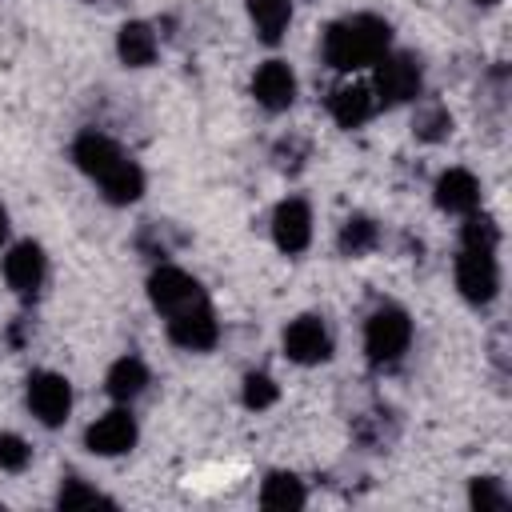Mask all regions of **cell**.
<instances>
[{
	"label": "cell",
	"mask_w": 512,
	"mask_h": 512,
	"mask_svg": "<svg viewBox=\"0 0 512 512\" xmlns=\"http://www.w3.org/2000/svg\"><path fill=\"white\" fill-rule=\"evenodd\" d=\"M72 160L80 164V172H88V176L100 184L104 200H112V204H132V200H140V192H144V172H140V164L128 160V156L120 152V144L108 140L104 132H80L76 144H72Z\"/></svg>",
	"instance_id": "obj_1"
},
{
	"label": "cell",
	"mask_w": 512,
	"mask_h": 512,
	"mask_svg": "<svg viewBox=\"0 0 512 512\" xmlns=\"http://www.w3.org/2000/svg\"><path fill=\"white\" fill-rule=\"evenodd\" d=\"M388 40H392L388 20H380L372 12L344 16V20L328 24V32H324V64L336 72L368 68L388 52Z\"/></svg>",
	"instance_id": "obj_2"
},
{
	"label": "cell",
	"mask_w": 512,
	"mask_h": 512,
	"mask_svg": "<svg viewBox=\"0 0 512 512\" xmlns=\"http://www.w3.org/2000/svg\"><path fill=\"white\" fill-rule=\"evenodd\" d=\"M420 60L412 52H384L376 60V76H372V96L376 104H408L420 96Z\"/></svg>",
	"instance_id": "obj_3"
},
{
	"label": "cell",
	"mask_w": 512,
	"mask_h": 512,
	"mask_svg": "<svg viewBox=\"0 0 512 512\" xmlns=\"http://www.w3.org/2000/svg\"><path fill=\"white\" fill-rule=\"evenodd\" d=\"M408 340H412V320H408L404 308L384 304V308H376V312L368 316V324H364V352H368L372 364H392V360H400L404 348H408Z\"/></svg>",
	"instance_id": "obj_4"
},
{
	"label": "cell",
	"mask_w": 512,
	"mask_h": 512,
	"mask_svg": "<svg viewBox=\"0 0 512 512\" xmlns=\"http://www.w3.org/2000/svg\"><path fill=\"white\" fill-rule=\"evenodd\" d=\"M148 300H152L156 312L176 316V312H184V308H192V304H204L208 296H204V288H200L184 268L164 264V268H156V272L148 276Z\"/></svg>",
	"instance_id": "obj_5"
},
{
	"label": "cell",
	"mask_w": 512,
	"mask_h": 512,
	"mask_svg": "<svg viewBox=\"0 0 512 512\" xmlns=\"http://www.w3.org/2000/svg\"><path fill=\"white\" fill-rule=\"evenodd\" d=\"M456 288L464 300L472 304H488L500 288V268H496V256L484 252V248H464L460 260H456Z\"/></svg>",
	"instance_id": "obj_6"
},
{
	"label": "cell",
	"mask_w": 512,
	"mask_h": 512,
	"mask_svg": "<svg viewBox=\"0 0 512 512\" xmlns=\"http://www.w3.org/2000/svg\"><path fill=\"white\" fill-rule=\"evenodd\" d=\"M28 408L48 428L64 424L68 408H72V384L60 372H32L28 376Z\"/></svg>",
	"instance_id": "obj_7"
},
{
	"label": "cell",
	"mask_w": 512,
	"mask_h": 512,
	"mask_svg": "<svg viewBox=\"0 0 512 512\" xmlns=\"http://www.w3.org/2000/svg\"><path fill=\"white\" fill-rule=\"evenodd\" d=\"M284 352L296 364H320V360H328L332 356V336H328L324 320L320 316H296L284 328Z\"/></svg>",
	"instance_id": "obj_8"
},
{
	"label": "cell",
	"mask_w": 512,
	"mask_h": 512,
	"mask_svg": "<svg viewBox=\"0 0 512 512\" xmlns=\"http://www.w3.org/2000/svg\"><path fill=\"white\" fill-rule=\"evenodd\" d=\"M272 236H276V248L280 252H288V256L304 252L308 240H312V208L300 196L280 200L276 212H272Z\"/></svg>",
	"instance_id": "obj_9"
},
{
	"label": "cell",
	"mask_w": 512,
	"mask_h": 512,
	"mask_svg": "<svg viewBox=\"0 0 512 512\" xmlns=\"http://www.w3.org/2000/svg\"><path fill=\"white\" fill-rule=\"evenodd\" d=\"M168 336H172V344H180L188 352H208L216 344V336H220L208 300L204 304H192V308H184L176 316H168Z\"/></svg>",
	"instance_id": "obj_10"
},
{
	"label": "cell",
	"mask_w": 512,
	"mask_h": 512,
	"mask_svg": "<svg viewBox=\"0 0 512 512\" xmlns=\"http://www.w3.org/2000/svg\"><path fill=\"white\" fill-rule=\"evenodd\" d=\"M84 444L96 456H120V452H128L136 444V420H132V412H124V408L104 412L96 424H88Z\"/></svg>",
	"instance_id": "obj_11"
},
{
	"label": "cell",
	"mask_w": 512,
	"mask_h": 512,
	"mask_svg": "<svg viewBox=\"0 0 512 512\" xmlns=\"http://www.w3.org/2000/svg\"><path fill=\"white\" fill-rule=\"evenodd\" d=\"M252 96H256L268 112H284V108H292V100H296V76H292V68H288L284 60H268V64H260L256 76H252Z\"/></svg>",
	"instance_id": "obj_12"
},
{
	"label": "cell",
	"mask_w": 512,
	"mask_h": 512,
	"mask_svg": "<svg viewBox=\"0 0 512 512\" xmlns=\"http://www.w3.org/2000/svg\"><path fill=\"white\" fill-rule=\"evenodd\" d=\"M44 272H48L44 248L32 244V240L16 244V248L4 256V280H8V288H16L20 296H32V292L44 284Z\"/></svg>",
	"instance_id": "obj_13"
},
{
	"label": "cell",
	"mask_w": 512,
	"mask_h": 512,
	"mask_svg": "<svg viewBox=\"0 0 512 512\" xmlns=\"http://www.w3.org/2000/svg\"><path fill=\"white\" fill-rule=\"evenodd\" d=\"M436 204L444 212H456V216H468L480 208V180L468 172V168H448L440 180H436Z\"/></svg>",
	"instance_id": "obj_14"
},
{
	"label": "cell",
	"mask_w": 512,
	"mask_h": 512,
	"mask_svg": "<svg viewBox=\"0 0 512 512\" xmlns=\"http://www.w3.org/2000/svg\"><path fill=\"white\" fill-rule=\"evenodd\" d=\"M328 112L340 128H360L376 112V96H372L368 84H340L328 100Z\"/></svg>",
	"instance_id": "obj_15"
},
{
	"label": "cell",
	"mask_w": 512,
	"mask_h": 512,
	"mask_svg": "<svg viewBox=\"0 0 512 512\" xmlns=\"http://www.w3.org/2000/svg\"><path fill=\"white\" fill-rule=\"evenodd\" d=\"M116 52L128 68H144L156 60V32L144 24V20H128L116 36Z\"/></svg>",
	"instance_id": "obj_16"
},
{
	"label": "cell",
	"mask_w": 512,
	"mask_h": 512,
	"mask_svg": "<svg viewBox=\"0 0 512 512\" xmlns=\"http://www.w3.org/2000/svg\"><path fill=\"white\" fill-rule=\"evenodd\" d=\"M248 20L264 44H280L292 20V0H248Z\"/></svg>",
	"instance_id": "obj_17"
},
{
	"label": "cell",
	"mask_w": 512,
	"mask_h": 512,
	"mask_svg": "<svg viewBox=\"0 0 512 512\" xmlns=\"http://www.w3.org/2000/svg\"><path fill=\"white\" fill-rule=\"evenodd\" d=\"M108 396L112 400H120V404H128V400H136L140 392H144V384H148V368L136 360V356H124V360H116L112 368H108Z\"/></svg>",
	"instance_id": "obj_18"
},
{
	"label": "cell",
	"mask_w": 512,
	"mask_h": 512,
	"mask_svg": "<svg viewBox=\"0 0 512 512\" xmlns=\"http://www.w3.org/2000/svg\"><path fill=\"white\" fill-rule=\"evenodd\" d=\"M260 504L264 508H276V512H288V508H304V484L292 476V472H272L260 488Z\"/></svg>",
	"instance_id": "obj_19"
},
{
	"label": "cell",
	"mask_w": 512,
	"mask_h": 512,
	"mask_svg": "<svg viewBox=\"0 0 512 512\" xmlns=\"http://www.w3.org/2000/svg\"><path fill=\"white\" fill-rule=\"evenodd\" d=\"M376 240H380V228L368 216H348L340 228V252L344 256H364L376 248Z\"/></svg>",
	"instance_id": "obj_20"
},
{
	"label": "cell",
	"mask_w": 512,
	"mask_h": 512,
	"mask_svg": "<svg viewBox=\"0 0 512 512\" xmlns=\"http://www.w3.org/2000/svg\"><path fill=\"white\" fill-rule=\"evenodd\" d=\"M412 132H416V140L436 144V140H444L452 132V112L444 104H424L416 112V120H412Z\"/></svg>",
	"instance_id": "obj_21"
},
{
	"label": "cell",
	"mask_w": 512,
	"mask_h": 512,
	"mask_svg": "<svg viewBox=\"0 0 512 512\" xmlns=\"http://www.w3.org/2000/svg\"><path fill=\"white\" fill-rule=\"evenodd\" d=\"M468 504L480 512H500V508H508V492L500 488L496 476H476L468 488Z\"/></svg>",
	"instance_id": "obj_22"
},
{
	"label": "cell",
	"mask_w": 512,
	"mask_h": 512,
	"mask_svg": "<svg viewBox=\"0 0 512 512\" xmlns=\"http://www.w3.org/2000/svg\"><path fill=\"white\" fill-rule=\"evenodd\" d=\"M464 248H484V252H496V244H500V228H496V220L492 216H472L468 212V224H464Z\"/></svg>",
	"instance_id": "obj_23"
},
{
	"label": "cell",
	"mask_w": 512,
	"mask_h": 512,
	"mask_svg": "<svg viewBox=\"0 0 512 512\" xmlns=\"http://www.w3.org/2000/svg\"><path fill=\"white\" fill-rule=\"evenodd\" d=\"M56 504H60L64 512H68V508H96V504L112 508V500H108V496H100L96 488H88L84 480H64V488H60Z\"/></svg>",
	"instance_id": "obj_24"
},
{
	"label": "cell",
	"mask_w": 512,
	"mask_h": 512,
	"mask_svg": "<svg viewBox=\"0 0 512 512\" xmlns=\"http://www.w3.org/2000/svg\"><path fill=\"white\" fill-rule=\"evenodd\" d=\"M276 396H280V388H276V380L272 376H264V372H252L248 380H244V404L248 408H272L276 404Z\"/></svg>",
	"instance_id": "obj_25"
},
{
	"label": "cell",
	"mask_w": 512,
	"mask_h": 512,
	"mask_svg": "<svg viewBox=\"0 0 512 512\" xmlns=\"http://www.w3.org/2000/svg\"><path fill=\"white\" fill-rule=\"evenodd\" d=\"M28 460H32V448L16 432H0V468L20 472V468H28Z\"/></svg>",
	"instance_id": "obj_26"
},
{
	"label": "cell",
	"mask_w": 512,
	"mask_h": 512,
	"mask_svg": "<svg viewBox=\"0 0 512 512\" xmlns=\"http://www.w3.org/2000/svg\"><path fill=\"white\" fill-rule=\"evenodd\" d=\"M300 156H304V144H300V140H280V144H276V164H280L284 172H296V168H300Z\"/></svg>",
	"instance_id": "obj_27"
},
{
	"label": "cell",
	"mask_w": 512,
	"mask_h": 512,
	"mask_svg": "<svg viewBox=\"0 0 512 512\" xmlns=\"http://www.w3.org/2000/svg\"><path fill=\"white\" fill-rule=\"evenodd\" d=\"M8 240V212H4V204H0V244Z\"/></svg>",
	"instance_id": "obj_28"
},
{
	"label": "cell",
	"mask_w": 512,
	"mask_h": 512,
	"mask_svg": "<svg viewBox=\"0 0 512 512\" xmlns=\"http://www.w3.org/2000/svg\"><path fill=\"white\" fill-rule=\"evenodd\" d=\"M476 4H496V0H476Z\"/></svg>",
	"instance_id": "obj_29"
}]
</instances>
